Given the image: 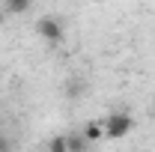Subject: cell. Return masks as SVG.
I'll return each mask as SVG.
<instances>
[{"label":"cell","instance_id":"5b68a950","mask_svg":"<svg viewBox=\"0 0 155 152\" xmlns=\"http://www.w3.org/2000/svg\"><path fill=\"white\" fill-rule=\"evenodd\" d=\"M51 149H54V152H69V146H66V137H57V140H51Z\"/></svg>","mask_w":155,"mask_h":152},{"label":"cell","instance_id":"6da1fadb","mask_svg":"<svg viewBox=\"0 0 155 152\" xmlns=\"http://www.w3.org/2000/svg\"><path fill=\"white\" fill-rule=\"evenodd\" d=\"M101 125H104V137L107 140H122L134 128V116L125 114V111H114V114H107L101 119Z\"/></svg>","mask_w":155,"mask_h":152},{"label":"cell","instance_id":"7a4b0ae2","mask_svg":"<svg viewBox=\"0 0 155 152\" xmlns=\"http://www.w3.org/2000/svg\"><path fill=\"white\" fill-rule=\"evenodd\" d=\"M33 33H36L42 42H51V45H54V42L63 39L66 30H63V21H60V18H54V15H42V18L33 24Z\"/></svg>","mask_w":155,"mask_h":152},{"label":"cell","instance_id":"277c9868","mask_svg":"<svg viewBox=\"0 0 155 152\" xmlns=\"http://www.w3.org/2000/svg\"><path fill=\"white\" fill-rule=\"evenodd\" d=\"M30 6H33V0H6V6H3V9H6L9 15H24Z\"/></svg>","mask_w":155,"mask_h":152},{"label":"cell","instance_id":"3957f363","mask_svg":"<svg viewBox=\"0 0 155 152\" xmlns=\"http://www.w3.org/2000/svg\"><path fill=\"white\" fill-rule=\"evenodd\" d=\"M81 134H84L90 143H96V140H101V137H104V125H101V122H87V125L81 128Z\"/></svg>","mask_w":155,"mask_h":152},{"label":"cell","instance_id":"8992f818","mask_svg":"<svg viewBox=\"0 0 155 152\" xmlns=\"http://www.w3.org/2000/svg\"><path fill=\"white\" fill-rule=\"evenodd\" d=\"M0 24H3V9H0Z\"/></svg>","mask_w":155,"mask_h":152}]
</instances>
